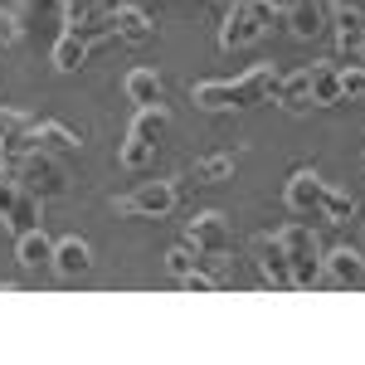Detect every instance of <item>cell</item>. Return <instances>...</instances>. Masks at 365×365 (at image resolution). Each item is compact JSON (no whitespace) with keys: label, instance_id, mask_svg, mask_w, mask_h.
Wrapping results in <instances>:
<instances>
[{"label":"cell","instance_id":"1","mask_svg":"<svg viewBox=\"0 0 365 365\" xmlns=\"http://www.w3.org/2000/svg\"><path fill=\"white\" fill-rule=\"evenodd\" d=\"M278 78H282V68L253 63V68L239 73V78H200V83H190V103L205 108V113H249V108L273 103Z\"/></svg>","mask_w":365,"mask_h":365},{"label":"cell","instance_id":"2","mask_svg":"<svg viewBox=\"0 0 365 365\" xmlns=\"http://www.w3.org/2000/svg\"><path fill=\"white\" fill-rule=\"evenodd\" d=\"M282 25V5L278 0H234L225 5V25H220V49H249L263 34H273Z\"/></svg>","mask_w":365,"mask_h":365},{"label":"cell","instance_id":"3","mask_svg":"<svg viewBox=\"0 0 365 365\" xmlns=\"http://www.w3.org/2000/svg\"><path fill=\"white\" fill-rule=\"evenodd\" d=\"M10 170H15V180H20V190L34 195V200H58L63 190H68V170H63V161H58L54 151H44V146L20 151V156L10 161Z\"/></svg>","mask_w":365,"mask_h":365},{"label":"cell","instance_id":"4","mask_svg":"<svg viewBox=\"0 0 365 365\" xmlns=\"http://www.w3.org/2000/svg\"><path fill=\"white\" fill-rule=\"evenodd\" d=\"M273 239H278V249L287 253V268H292V282H297V287H312V282L322 278V244H317V234H312L302 220L282 225Z\"/></svg>","mask_w":365,"mask_h":365},{"label":"cell","instance_id":"5","mask_svg":"<svg viewBox=\"0 0 365 365\" xmlns=\"http://www.w3.org/2000/svg\"><path fill=\"white\" fill-rule=\"evenodd\" d=\"M175 200H180L175 180H146L137 190L117 195L113 210H117V220H166L170 210H175Z\"/></svg>","mask_w":365,"mask_h":365},{"label":"cell","instance_id":"6","mask_svg":"<svg viewBox=\"0 0 365 365\" xmlns=\"http://www.w3.org/2000/svg\"><path fill=\"white\" fill-rule=\"evenodd\" d=\"M185 244L205 258V263H225L229 249H234V229H229V215L220 210H200L195 220L185 225Z\"/></svg>","mask_w":365,"mask_h":365},{"label":"cell","instance_id":"7","mask_svg":"<svg viewBox=\"0 0 365 365\" xmlns=\"http://www.w3.org/2000/svg\"><path fill=\"white\" fill-rule=\"evenodd\" d=\"M287 210L297 215V220H322V200H327V180L317 175L312 166L292 170V180H287Z\"/></svg>","mask_w":365,"mask_h":365},{"label":"cell","instance_id":"8","mask_svg":"<svg viewBox=\"0 0 365 365\" xmlns=\"http://www.w3.org/2000/svg\"><path fill=\"white\" fill-rule=\"evenodd\" d=\"M49 273L63 282H78L83 273H93V244L78 234H63L54 239V258H49Z\"/></svg>","mask_w":365,"mask_h":365},{"label":"cell","instance_id":"9","mask_svg":"<svg viewBox=\"0 0 365 365\" xmlns=\"http://www.w3.org/2000/svg\"><path fill=\"white\" fill-rule=\"evenodd\" d=\"M108 25H113V39H117V44H146V39L156 34V25H151V15L141 10L137 0H122V5H113Z\"/></svg>","mask_w":365,"mask_h":365},{"label":"cell","instance_id":"10","mask_svg":"<svg viewBox=\"0 0 365 365\" xmlns=\"http://www.w3.org/2000/svg\"><path fill=\"white\" fill-rule=\"evenodd\" d=\"M258 273L263 282L273 287V292H297V282H292V268H287V253L278 249V239H258Z\"/></svg>","mask_w":365,"mask_h":365},{"label":"cell","instance_id":"11","mask_svg":"<svg viewBox=\"0 0 365 365\" xmlns=\"http://www.w3.org/2000/svg\"><path fill=\"white\" fill-rule=\"evenodd\" d=\"M307 93H312V108H336L341 103V58L307 63Z\"/></svg>","mask_w":365,"mask_h":365},{"label":"cell","instance_id":"12","mask_svg":"<svg viewBox=\"0 0 365 365\" xmlns=\"http://www.w3.org/2000/svg\"><path fill=\"white\" fill-rule=\"evenodd\" d=\"M29 122L20 108H0V166H10L20 151H29Z\"/></svg>","mask_w":365,"mask_h":365},{"label":"cell","instance_id":"13","mask_svg":"<svg viewBox=\"0 0 365 365\" xmlns=\"http://www.w3.org/2000/svg\"><path fill=\"white\" fill-rule=\"evenodd\" d=\"M127 137H137V141H146V146L161 151V141L170 137V108H166V103H146V108H137L132 127H127Z\"/></svg>","mask_w":365,"mask_h":365},{"label":"cell","instance_id":"14","mask_svg":"<svg viewBox=\"0 0 365 365\" xmlns=\"http://www.w3.org/2000/svg\"><path fill=\"white\" fill-rule=\"evenodd\" d=\"M282 29L292 39H317L327 29V15H322L317 0H292V5H282Z\"/></svg>","mask_w":365,"mask_h":365},{"label":"cell","instance_id":"15","mask_svg":"<svg viewBox=\"0 0 365 365\" xmlns=\"http://www.w3.org/2000/svg\"><path fill=\"white\" fill-rule=\"evenodd\" d=\"M322 273L336 282V287H361L365 282V258L356 249H331V253H322Z\"/></svg>","mask_w":365,"mask_h":365},{"label":"cell","instance_id":"16","mask_svg":"<svg viewBox=\"0 0 365 365\" xmlns=\"http://www.w3.org/2000/svg\"><path fill=\"white\" fill-rule=\"evenodd\" d=\"M15 258H20L25 273H39V268H49V258H54V239H49L44 229H25V234H15Z\"/></svg>","mask_w":365,"mask_h":365},{"label":"cell","instance_id":"17","mask_svg":"<svg viewBox=\"0 0 365 365\" xmlns=\"http://www.w3.org/2000/svg\"><path fill=\"white\" fill-rule=\"evenodd\" d=\"M29 146H44L54 156H68V151L83 146V137L73 127H63V122H29Z\"/></svg>","mask_w":365,"mask_h":365},{"label":"cell","instance_id":"18","mask_svg":"<svg viewBox=\"0 0 365 365\" xmlns=\"http://www.w3.org/2000/svg\"><path fill=\"white\" fill-rule=\"evenodd\" d=\"M88 58H93V39L73 34V29H63V34L54 39V68L58 73H78Z\"/></svg>","mask_w":365,"mask_h":365},{"label":"cell","instance_id":"19","mask_svg":"<svg viewBox=\"0 0 365 365\" xmlns=\"http://www.w3.org/2000/svg\"><path fill=\"white\" fill-rule=\"evenodd\" d=\"M282 113H312V93H307V68H292L278 78V93H273Z\"/></svg>","mask_w":365,"mask_h":365},{"label":"cell","instance_id":"20","mask_svg":"<svg viewBox=\"0 0 365 365\" xmlns=\"http://www.w3.org/2000/svg\"><path fill=\"white\" fill-rule=\"evenodd\" d=\"M229 175H234V156L215 151V156H200V161H190L180 180H195V185H220V180H229Z\"/></svg>","mask_w":365,"mask_h":365},{"label":"cell","instance_id":"21","mask_svg":"<svg viewBox=\"0 0 365 365\" xmlns=\"http://www.w3.org/2000/svg\"><path fill=\"white\" fill-rule=\"evenodd\" d=\"M122 88H127V98H132L137 108H146V103H161V98H166V83H161V73H156V68H132Z\"/></svg>","mask_w":365,"mask_h":365},{"label":"cell","instance_id":"22","mask_svg":"<svg viewBox=\"0 0 365 365\" xmlns=\"http://www.w3.org/2000/svg\"><path fill=\"white\" fill-rule=\"evenodd\" d=\"M39 210H44V200H34L20 190V200H15V210L5 215V229L10 234H25V229H39Z\"/></svg>","mask_w":365,"mask_h":365},{"label":"cell","instance_id":"23","mask_svg":"<svg viewBox=\"0 0 365 365\" xmlns=\"http://www.w3.org/2000/svg\"><path fill=\"white\" fill-rule=\"evenodd\" d=\"M322 220H327V225H351V220H356V195H346V190H336V185H327Z\"/></svg>","mask_w":365,"mask_h":365},{"label":"cell","instance_id":"24","mask_svg":"<svg viewBox=\"0 0 365 365\" xmlns=\"http://www.w3.org/2000/svg\"><path fill=\"white\" fill-rule=\"evenodd\" d=\"M151 161H156V146H146V141H137V137H127L117 146V166L122 170H146Z\"/></svg>","mask_w":365,"mask_h":365},{"label":"cell","instance_id":"25","mask_svg":"<svg viewBox=\"0 0 365 365\" xmlns=\"http://www.w3.org/2000/svg\"><path fill=\"white\" fill-rule=\"evenodd\" d=\"M365 98V63H341V103Z\"/></svg>","mask_w":365,"mask_h":365},{"label":"cell","instance_id":"26","mask_svg":"<svg viewBox=\"0 0 365 365\" xmlns=\"http://www.w3.org/2000/svg\"><path fill=\"white\" fill-rule=\"evenodd\" d=\"M195 268H200V258H195V249H190V244H180V249L166 253V273H170L175 282L185 278V273H195Z\"/></svg>","mask_w":365,"mask_h":365},{"label":"cell","instance_id":"27","mask_svg":"<svg viewBox=\"0 0 365 365\" xmlns=\"http://www.w3.org/2000/svg\"><path fill=\"white\" fill-rule=\"evenodd\" d=\"M20 34H25L20 10H0V49H15V44H20Z\"/></svg>","mask_w":365,"mask_h":365},{"label":"cell","instance_id":"28","mask_svg":"<svg viewBox=\"0 0 365 365\" xmlns=\"http://www.w3.org/2000/svg\"><path fill=\"white\" fill-rule=\"evenodd\" d=\"M15 200H20V180H15L10 166H0V225H5V215L15 210Z\"/></svg>","mask_w":365,"mask_h":365},{"label":"cell","instance_id":"29","mask_svg":"<svg viewBox=\"0 0 365 365\" xmlns=\"http://www.w3.org/2000/svg\"><path fill=\"white\" fill-rule=\"evenodd\" d=\"M185 292H200V297H215V292H220V278H215V273H205V268H195V273H185Z\"/></svg>","mask_w":365,"mask_h":365},{"label":"cell","instance_id":"30","mask_svg":"<svg viewBox=\"0 0 365 365\" xmlns=\"http://www.w3.org/2000/svg\"><path fill=\"white\" fill-rule=\"evenodd\" d=\"M336 25H365V0H331Z\"/></svg>","mask_w":365,"mask_h":365},{"label":"cell","instance_id":"31","mask_svg":"<svg viewBox=\"0 0 365 365\" xmlns=\"http://www.w3.org/2000/svg\"><path fill=\"white\" fill-rule=\"evenodd\" d=\"M215 5H234V0H215Z\"/></svg>","mask_w":365,"mask_h":365}]
</instances>
